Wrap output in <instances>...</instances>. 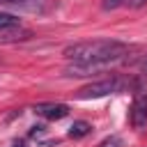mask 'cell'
Returning a JSON list of instances; mask_svg holds the SVG:
<instances>
[{
	"label": "cell",
	"instance_id": "1",
	"mask_svg": "<svg viewBox=\"0 0 147 147\" xmlns=\"http://www.w3.org/2000/svg\"><path fill=\"white\" fill-rule=\"evenodd\" d=\"M129 46L117 39H92V41H78L64 48V57L69 62L78 64H101L108 67L110 62H117L122 55H126Z\"/></svg>",
	"mask_w": 147,
	"mask_h": 147
},
{
	"label": "cell",
	"instance_id": "2",
	"mask_svg": "<svg viewBox=\"0 0 147 147\" xmlns=\"http://www.w3.org/2000/svg\"><path fill=\"white\" fill-rule=\"evenodd\" d=\"M129 85H131L129 78H124V76H110V78H103V80H96V83H90V85L80 87L76 96L78 99H101V96L122 92Z\"/></svg>",
	"mask_w": 147,
	"mask_h": 147
},
{
	"label": "cell",
	"instance_id": "3",
	"mask_svg": "<svg viewBox=\"0 0 147 147\" xmlns=\"http://www.w3.org/2000/svg\"><path fill=\"white\" fill-rule=\"evenodd\" d=\"M129 117H131L133 129H138V131H140V129H145V126H147V96H145V94H136Z\"/></svg>",
	"mask_w": 147,
	"mask_h": 147
},
{
	"label": "cell",
	"instance_id": "4",
	"mask_svg": "<svg viewBox=\"0 0 147 147\" xmlns=\"http://www.w3.org/2000/svg\"><path fill=\"white\" fill-rule=\"evenodd\" d=\"M32 110H34L39 117L51 119V122H55V119H64V117L69 115V106H67V103H37Z\"/></svg>",
	"mask_w": 147,
	"mask_h": 147
},
{
	"label": "cell",
	"instance_id": "5",
	"mask_svg": "<svg viewBox=\"0 0 147 147\" xmlns=\"http://www.w3.org/2000/svg\"><path fill=\"white\" fill-rule=\"evenodd\" d=\"M30 37H32V32L23 30V28H0V44H16V41H25Z\"/></svg>",
	"mask_w": 147,
	"mask_h": 147
},
{
	"label": "cell",
	"instance_id": "6",
	"mask_svg": "<svg viewBox=\"0 0 147 147\" xmlns=\"http://www.w3.org/2000/svg\"><path fill=\"white\" fill-rule=\"evenodd\" d=\"M92 131V124L90 122H85V119H76L71 126H69V138H85L87 133Z\"/></svg>",
	"mask_w": 147,
	"mask_h": 147
},
{
	"label": "cell",
	"instance_id": "7",
	"mask_svg": "<svg viewBox=\"0 0 147 147\" xmlns=\"http://www.w3.org/2000/svg\"><path fill=\"white\" fill-rule=\"evenodd\" d=\"M0 28H21V21H18V16H14V14L0 11Z\"/></svg>",
	"mask_w": 147,
	"mask_h": 147
},
{
	"label": "cell",
	"instance_id": "8",
	"mask_svg": "<svg viewBox=\"0 0 147 147\" xmlns=\"http://www.w3.org/2000/svg\"><path fill=\"white\" fill-rule=\"evenodd\" d=\"M99 147H124V142H122L119 136H110V138H106Z\"/></svg>",
	"mask_w": 147,
	"mask_h": 147
},
{
	"label": "cell",
	"instance_id": "9",
	"mask_svg": "<svg viewBox=\"0 0 147 147\" xmlns=\"http://www.w3.org/2000/svg\"><path fill=\"white\" fill-rule=\"evenodd\" d=\"M124 2H129V0H101V7H103L106 11H110V9H117V7H122Z\"/></svg>",
	"mask_w": 147,
	"mask_h": 147
},
{
	"label": "cell",
	"instance_id": "10",
	"mask_svg": "<svg viewBox=\"0 0 147 147\" xmlns=\"http://www.w3.org/2000/svg\"><path fill=\"white\" fill-rule=\"evenodd\" d=\"M28 0H0V5H23Z\"/></svg>",
	"mask_w": 147,
	"mask_h": 147
},
{
	"label": "cell",
	"instance_id": "11",
	"mask_svg": "<svg viewBox=\"0 0 147 147\" xmlns=\"http://www.w3.org/2000/svg\"><path fill=\"white\" fill-rule=\"evenodd\" d=\"M39 133H44V126H41V124H39V126H32L30 136H39Z\"/></svg>",
	"mask_w": 147,
	"mask_h": 147
},
{
	"label": "cell",
	"instance_id": "12",
	"mask_svg": "<svg viewBox=\"0 0 147 147\" xmlns=\"http://www.w3.org/2000/svg\"><path fill=\"white\" fill-rule=\"evenodd\" d=\"M145 2H147V0H129V5H131V7H142Z\"/></svg>",
	"mask_w": 147,
	"mask_h": 147
},
{
	"label": "cell",
	"instance_id": "13",
	"mask_svg": "<svg viewBox=\"0 0 147 147\" xmlns=\"http://www.w3.org/2000/svg\"><path fill=\"white\" fill-rule=\"evenodd\" d=\"M145 67H147V62H145Z\"/></svg>",
	"mask_w": 147,
	"mask_h": 147
}]
</instances>
